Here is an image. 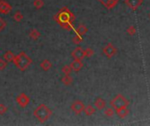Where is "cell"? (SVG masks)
Wrapping results in <instances>:
<instances>
[{
    "label": "cell",
    "mask_w": 150,
    "mask_h": 126,
    "mask_svg": "<svg viewBox=\"0 0 150 126\" xmlns=\"http://www.w3.org/2000/svg\"><path fill=\"white\" fill-rule=\"evenodd\" d=\"M104 114L106 116H108V117H111V116L115 114V109H114L112 107H111V108H106L104 109Z\"/></svg>",
    "instance_id": "cell-22"
},
{
    "label": "cell",
    "mask_w": 150,
    "mask_h": 126,
    "mask_svg": "<svg viewBox=\"0 0 150 126\" xmlns=\"http://www.w3.org/2000/svg\"><path fill=\"white\" fill-rule=\"evenodd\" d=\"M148 18H149V19H150V13L148 14Z\"/></svg>",
    "instance_id": "cell-31"
},
{
    "label": "cell",
    "mask_w": 150,
    "mask_h": 126,
    "mask_svg": "<svg viewBox=\"0 0 150 126\" xmlns=\"http://www.w3.org/2000/svg\"><path fill=\"white\" fill-rule=\"evenodd\" d=\"M71 56L74 60H82L84 59V52L83 49L81 46H76L71 52Z\"/></svg>",
    "instance_id": "cell-8"
},
{
    "label": "cell",
    "mask_w": 150,
    "mask_h": 126,
    "mask_svg": "<svg viewBox=\"0 0 150 126\" xmlns=\"http://www.w3.org/2000/svg\"><path fill=\"white\" fill-rule=\"evenodd\" d=\"M0 2H1V0H0Z\"/></svg>",
    "instance_id": "cell-32"
},
{
    "label": "cell",
    "mask_w": 150,
    "mask_h": 126,
    "mask_svg": "<svg viewBox=\"0 0 150 126\" xmlns=\"http://www.w3.org/2000/svg\"><path fill=\"white\" fill-rule=\"evenodd\" d=\"M75 34L83 36L84 34L87 33V32H88V27H87L86 25L81 24H79V25L77 26V28L75 30Z\"/></svg>",
    "instance_id": "cell-14"
},
{
    "label": "cell",
    "mask_w": 150,
    "mask_h": 126,
    "mask_svg": "<svg viewBox=\"0 0 150 126\" xmlns=\"http://www.w3.org/2000/svg\"><path fill=\"white\" fill-rule=\"evenodd\" d=\"M53 111L44 103L39 104L33 111L34 117L40 123L46 122L52 116Z\"/></svg>",
    "instance_id": "cell-3"
},
{
    "label": "cell",
    "mask_w": 150,
    "mask_h": 126,
    "mask_svg": "<svg viewBox=\"0 0 150 126\" xmlns=\"http://www.w3.org/2000/svg\"><path fill=\"white\" fill-rule=\"evenodd\" d=\"M12 18L16 21V22H20L23 18H24V15L21 13V11H19V10H17L14 14H13V16H12Z\"/></svg>",
    "instance_id": "cell-21"
},
{
    "label": "cell",
    "mask_w": 150,
    "mask_h": 126,
    "mask_svg": "<svg viewBox=\"0 0 150 126\" xmlns=\"http://www.w3.org/2000/svg\"><path fill=\"white\" fill-rule=\"evenodd\" d=\"M83 112H84V114H85L87 116H92V115L95 114L96 108H95L92 105L88 104V105L85 106V108H84V109H83Z\"/></svg>",
    "instance_id": "cell-17"
},
{
    "label": "cell",
    "mask_w": 150,
    "mask_h": 126,
    "mask_svg": "<svg viewBox=\"0 0 150 126\" xmlns=\"http://www.w3.org/2000/svg\"><path fill=\"white\" fill-rule=\"evenodd\" d=\"M84 108H85L84 103H83L82 101H80V100H75V101L71 104V106H70L71 110H72L75 114H76V115L81 114V113L83 111Z\"/></svg>",
    "instance_id": "cell-7"
},
{
    "label": "cell",
    "mask_w": 150,
    "mask_h": 126,
    "mask_svg": "<svg viewBox=\"0 0 150 126\" xmlns=\"http://www.w3.org/2000/svg\"><path fill=\"white\" fill-rule=\"evenodd\" d=\"M8 62L4 60V59H0V71L5 69V67L7 66Z\"/></svg>",
    "instance_id": "cell-29"
},
{
    "label": "cell",
    "mask_w": 150,
    "mask_h": 126,
    "mask_svg": "<svg viewBox=\"0 0 150 126\" xmlns=\"http://www.w3.org/2000/svg\"><path fill=\"white\" fill-rule=\"evenodd\" d=\"M33 6L37 10L41 9L44 6V0H34L33 1Z\"/></svg>",
    "instance_id": "cell-24"
},
{
    "label": "cell",
    "mask_w": 150,
    "mask_h": 126,
    "mask_svg": "<svg viewBox=\"0 0 150 126\" xmlns=\"http://www.w3.org/2000/svg\"><path fill=\"white\" fill-rule=\"evenodd\" d=\"M14 57H15L14 53L10 50L6 51L3 55V59H4L7 62H12L13 60H14Z\"/></svg>",
    "instance_id": "cell-19"
},
{
    "label": "cell",
    "mask_w": 150,
    "mask_h": 126,
    "mask_svg": "<svg viewBox=\"0 0 150 126\" xmlns=\"http://www.w3.org/2000/svg\"><path fill=\"white\" fill-rule=\"evenodd\" d=\"M117 115L120 117V118H125V116H128L129 114V109H128V107H125V108H118L117 110H115Z\"/></svg>",
    "instance_id": "cell-15"
},
{
    "label": "cell",
    "mask_w": 150,
    "mask_h": 126,
    "mask_svg": "<svg viewBox=\"0 0 150 126\" xmlns=\"http://www.w3.org/2000/svg\"><path fill=\"white\" fill-rule=\"evenodd\" d=\"M83 52H84V57H87V58H90L94 54V51L90 47H87L86 49H84Z\"/></svg>",
    "instance_id": "cell-25"
},
{
    "label": "cell",
    "mask_w": 150,
    "mask_h": 126,
    "mask_svg": "<svg viewBox=\"0 0 150 126\" xmlns=\"http://www.w3.org/2000/svg\"><path fill=\"white\" fill-rule=\"evenodd\" d=\"M7 110H8V108L4 104L0 103V115H2V116L4 115L7 112Z\"/></svg>",
    "instance_id": "cell-30"
},
{
    "label": "cell",
    "mask_w": 150,
    "mask_h": 126,
    "mask_svg": "<svg viewBox=\"0 0 150 126\" xmlns=\"http://www.w3.org/2000/svg\"><path fill=\"white\" fill-rule=\"evenodd\" d=\"M118 1L119 0H98V2L108 10L113 9L118 4Z\"/></svg>",
    "instance_id": "cell-11"
},
{
    "label": "cell",
    "mask_w": 150,
    "mask_h": 126,
    "mask_svg": "<svg viewBox=\"0 0 150 126\" xmlns=\"http://www.w3.org/2000/svg\"><path fill=\"white\" fill-rule=\"evenodd\" d=\"M11 10H12V6L7 1L1 0V2H0V13L7 15L11 11Z\"/></svg>",
    "instance_id": "cell-10"
},
{
    "label": "cell",
    "mask_w": 150,
    "mask_h": 126,
    "mask_svg": "<svg viewBox=\"0 0 150 126\" xmlns=\"http://www.w3.org/2000/svg\"><path fill=\"white\" fill-rule=\"evenodd\" d=\"M125 4L132 10H137L143 3V0H125Z\"/></svg>",
    "instance_id": "cell-9"
},
{
    "label": "cell",
    "mask_w": 150,
    "mask_h": 126,
    "mask_svg": "<svg viewBox=\"0 0 150 126\" xmlns=\"http://www.w3.org/2000/svg\"><path fill=\"white\" fill-rule=\"evenodd\" d=\"M82 41V36L78 35V34H75L72 38V42L75 45H79Z\"/></svg>",
    "instance_id": "cell-23"
},
{
    "label": "cell",
    "mask_w": 150,
    "mask_h": 126,
    "mask_svg": "<svg viewBox=\"0 0 150 126\" xmlns=\"http://www.w3.org/2000/svg\"><path fill=\"white\" fill-rule=\"evenodd\" d=\"M110 105L115 109H118L121 108H125V107H128L129 105V101L121 94H117L111 102H110Z\"/></svg>",
    "instance_id": "cell-4"
},
{
    "label": "cell",
    "mask_w": 150,
    "mask_h": 126,
    "mask_svg": "<svg viewBox=\"0 0 150 126\" xmlns=\"http://www.w3.org/2000/svg\"><path fill=\"white\" fill-rule=\"evenodd\" d=\"M40 36H41V34H40V32H39L37 29L32 28V29H31L30 32H29V37H30L32 39H33V40L39 39Z\"/></svg>",
    "instance_id": "cell-18"
},
{
    "label": "cell",
    "mask_w": 150,
    "mask_h": 126,
    "mask_svg": "<svg viewBox=\"0 0 150 126\" xmlns=\"http://www.w3.org/2000/svg\"><path fill=\"white\" fill-rule=\"evenodd\" d=\"M12 62L20 71H25L32 63V60L25 52H21L18 54L15 55Z\"/></svg>",
    "instance_id": "cell-2"
},
{
    "label": "cell",
    "mask_w": 150,
    "mask_h": 126,
    "mask_svg": "<svg viewBox=\"0 0 150 126\" xmlns=\"http://www.w3.org/2000/svg\"><path fill=\"white\" fill-rule=\"evenodd\" d=\"M61 82L65 86H70L73 83V78L70 74H64V76L61 78Z\"/></svg>",
    "instance_id": "cell-20"
},
{
    "label": "cell",
    "mask_w": 150,
    "mask_h": 126,
    "mask_svg": "<svg viewBox=\"0 0 150 126\" xmlns=\"http://www.w3.org/2000/svg\"><path fill=\"white\" fill-rule=\"evenodd\" d=\"M117 52H118V49H117V47H115V46H113L112 43H108V44L103 48V52H104V54L108 59H111V58H112L114 55H116Z\"/></svg>",
    "instance_id": "cell-5"
},
{
    "label": "cell",
    "mask_w": 150,
    "mask_h": 126,
    "mask_svg": "<svg viewBox=\"0 0 150 126\" xmlns=\"http://www.w3.org/2000/svg\"><path fill=\"white\" fill-rule=\"evenodd\" d=\"M94 105H95V107H96L97 109L101 110V109L105 108V107H106V102H105L104 99H103V98H101V97H98V98H96V99L95 100Z\"/></svg>",
    "instance_id": "cell-13"
},
{
    "label": "cell",
    "mask_w": 150,
    "mask_h": 126,
    "mask_svg": "<svg viewBox=\"0 0 150 126\" xmlns=\"http://www.w3.org/2000/svg\"><path fill=\"white\" fill-rule=\"evenodd\" d=\"M16 102L21 108H25L30 103V97L25 93H21L16 97Z\"/></svg>",
    "instance_id": "cell-6"
},
{
    "label": "cell",
    "mask_w": 150,
    "mask_h": 126,
    "mask_svg": "<svg viewBox=\"0 0 150 126\" xmlns=\"http://www.w3.org/2000/svg\"><path fill=\"white\" fill-rule=\"evenodd\" d=\"M72 68V71L74 72H79L82 67L83 66V63L82 62V60H74L70 65H69Z\"/></svg>",
    "instance_id": "cell-12"
},
{
    "label": "cell",
    "mask_w": 150,
    "mask_h": 126,
    "mask_svg": "<svg viewBox=\"0 0 150 126\" xmlns=\"http://www.w3.org/2000/svg\"><path fill=\"white\" fill-rule=\"evenodd\" d=\"M136 32H137V30H136V27H135L134 25H130V26L126 29L127 34H129V35H131V36L135 35Z\"/></svg>",
    "instance_id": "cell-26"
},
{
    "label": "cell",
    "mask_w": 150,
    "mask_h": 126,
    "mask_svg": "<svg viewBox=\"0 0 150 126\" xmlns=\"http://www.w3.org/2000/svg\"><path fill=\"white\" fill-rule=\"evenodd\" d=\"M6 26H7V22L3 18H0V32H3Z\"/></svg>",
    "instance_id": "cell-28"
},
{
    "label": "cell",
    "mask_w": 150,
    "mask_h": 126,
    "mask_svg": "<svg viewBox=\"0 0 150 126\" xmlns=\"http://www.w3.org/2000/svg\"><path fill=\"white\" fill-rule=\"evenodd\" d=\"M54 19L63 29H66L68 31L74 29L73 24L75 21V15L67 7H62L54 16Z\"/></svg>",
    "instance_id": "cell-1"
},
{
    "label": "cell",
    "mask_w": 150,
    "mask_h": 126,
    "mask_svg": "<svg viewBox=\"0 0 150 126\" xmlns=\"http://www.w3.org/2000/svg\"><path fill=\"white\" fill-rule=\"evenodd\" d=\"M39 66H40L44 71H48L49 69H51V68H52L53 64H52V62H51L49 60H44L43 61H41V62H40Z\"/></svg>",
    "instance_id": "cell-16"
},
{
    "label": "cell",
    "mask_w": 150,
    "mask_h": 126,
    "mask_svg": "<svg viewBox=\"0 0 150 126\" xmlns=\"http://www.w3.org/2000/svg\"><path fill=\"white\" fill-rule=\"evenodd\" d=\"M61 72L64 74H70V73L72 72V68H71V66L69 65H66V66H62Z\"/></svg>",
    "instance_id": "cell-27"
}]
</instances>
